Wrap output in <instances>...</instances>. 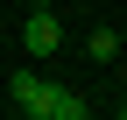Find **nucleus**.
<instances>
[{
  "mask_svg": "<svg viewBox=\"0 0 127 120\" xmlns=\"http://www.w3.org/2000/svg\"><path fill=\"white\" fill-rule=\"evenodd\" d=\"M57 42H64V21H57L50 7H35V14L21 21V50H28V57H57Z\"/></svg>",
  "mask_w": 127,
  "mask_h": 120,
  "instance_id": "1",
  "label": "nucleus"
},
{
  "mask_svg": "<svg viewBox=\"0 0 127 120\" xmlns=\"http://www.w3.org/2000/svg\"><path fill=\"white\" fill-rule=\"evenodd\" d=\"M14 106H21V120L42 106V78H35V71H14Z\"/></svg>",
  "mask_w": 127,
  "mask_h": 120,
  "instance_id": "2",
  "label": "nucleus"
},
{
  "mask_svg": "<svg viewBox=\"0 0 127 120\" xmlns=\"http://www.w3.org/2000/svg\"><path fill=\"white\" fill-rule=\"evenodd\" d=\"M85 50H92V64H113V57H120V35H113V28H92Z\"/></svg>",
  "mask_w": 127,
  "mask_h": 120,
  "instance_id": "3",
  "label": "nucleus"
},
{
  "mask_svg": "<svg viewBox=\"0 0 127 120\" xmlns=\"http://www.w3.org/2000/svg\"><path fill=\"white\" fill-rule=\"evenodd\" d=\"M113 120H127V106H120V113H113Z\"/></svg>",
  "mask_w": 127,
  "mask_h": 120,
  "instance_id": "4",
  "label": "nucleus"
}]
</instances>
